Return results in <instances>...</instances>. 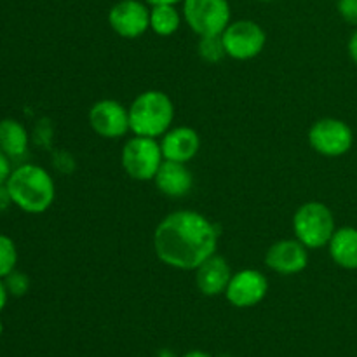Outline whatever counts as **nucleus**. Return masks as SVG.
Wrapping results in <instances>:
<instances>
[{"label": "nucleus", "mask_w": 357, "mask_h": 357, "mask_svg": "<svg viewBox=\"0 0 357 357\" xmlns=\"http://www.w3.org/2000/svg\"><path fill=\"white\" fill-rule=\"evenodd\" d=\"M220 227L202 213L180 209L164 216L153 232V251L164 265L195 271L216 253Z\"/></svg>", "instance_id": "f257e3e1"}, {"label": "nucleus", "mask_w": 357, "mask_h": 357, "mask_svg": "<svg viewBox=\"0 0 357 357\" xmlns=\"http://www.w3.org/2000/svg\"><path fill=\"white\" fill-rule=\"evenodd\" d=\"M13 204L30 215H40L52 206L56 185L47 169L37 164H21L14 167L7 180Z\"/></svg>", "instance_id": "f03ea898"}, {"label": "nucleus", "mask_w": 357, "mask_h": 357, "mask_svg": "<svg viewBox=\"0 0 357 357\" xmlns=\"http://www.w3.org/2000/svg\"><path fill=\"white\" fill-rule=\"evenodd\" d=\"M129 129L135 136L160 138L174 121V105L166 93L157 89L138 94L129 105Z\"/></svg>", "instance_id": "7ed1b4c3"}, {"label": "nucleus", "mask_w": 357, "mask_h": 357, "mask_svg": "<svg viewBox=\"0 0 357 357\" xmlns=\"http://www.w3.org/2000/svg\"><path fill=\"white\" fill-rule=\"evenodd\" d=\"M335 230L337 225L333 213L319 201L305 202L293 215V232L307 250L326 248Z\"/></svg>", "instance_id": "20e7f679"}, {"label": "nucleus", "mask_w": 357, "mask_h": 357, "mask_svg": "<svg viewBox=\"0 0 357 357\" xmlns=\"http://www.w3.org/2000/svg\"><path fill=\"white\" fill-rule=\"evenodd\" d=\"M121 162L126 174L136 181H150L155 178L164 162L160 143L155 138L132 136L122 146Z\"/></svg>", "instance_id": "39448f33"}, {"label": "nucleus", "mask_w": 357, "mask_h": 357, "mask_svg": "<svg viewBox=\"0 0 357 357\" xmlns=\"http://www.w3.org/2000/svg\"><path fill=\"white\" fill-rule=\"evenodd\" d=\"M181 3L185 23L199 37L222 35L232 21L229 0H183Z\"/></svg>", "instance_id": "423d86ee"}, {"label": "nucleus", "mask_w": 357, "mask_h": 357, "mask_svg": "<svg viewBox=\"0 0 357 357\" xmlns=\"http://www.w3.org/2000/svg\"><path fill=\"white\" fill-rule=\"evenodd\" d=\"M222 40L229 58L248 61V59L257 58L264 51L267 35L257 21L237 20L230 21V24L222 33Z\"/></svg>", "instance_id": "0eeeda50"}, {"label": "nucleus", "mask_w": 357, "mask_h": 357, "mask_svg": "<svg viewBox=\"0 0 357 357\" xmlns=\"http://www.w3.org/2000/svg\"><path fill=\"white\" fill-rule=\"evenodd\" d=\"M309 143L314 152L324 157H342L354 145V132L340 119H319L309 129Z\"/></svg>", "instance_id": "6e6552de"}, {"label": "nucleus", "mask_w": 357, "mask_h": 357, "mask_svg": "<svg viewBox=\"0 0 357 357\" xmlns=\"http://www.w3.org/2000/svg\"><path fill=\"white\" fill-rule=\"evenodd\" d=\"M110 28L122 38H138L150 28V7L142 0H119L108 13Z\"/></svg>", "instance_id": "1a4fd4ad"}, {"label": "nucleus", "mask_w": 357, "mask_h": 357, "mask_svg": "<svg viewBox=\"0 0 357 357\" xmlns=\"http://www.w3.org/2000/svg\"><path fill=\"white\" fill-rule=\"evenodd\" d=\"M89 126L98 136L107 139L122 138L129 129V110L117 100H100L91 107Z\"/></svg>", "instance_id": "9d476101"}, {"label": "nucleus", "mask_w": 357, "mask_h": 357, "mask_svg": "<svg viewBox=\"0 0 357 357\" xmlns=\"http://www.w3.org/2000/svg\"><path fill=\"white\" fill-rule=\"evenodd\" d=\"M268 281L257 268H243L230 278L225 296L234 307H255L267 296Z\"/></svg>", "instance_id": "9b49d317"}, {"label": "nucleus", "mask_w": 357, "mask_h": 357, "mask_svg": "<svg viewBox=\"0 0 357 357\" xmlns=\"http://www.w3.org/2000/svg\"><path fill=\"white\" fill-rule=\"evenodd\" d=\"M265 264L275 274H300L309 265V250L296 237L295 239H281L267 250Z\"/></svg>", "instance_id": "f8f14e48"}, {"label": "nucleus", "mask_w": 357, "mask_h": 357, "mask_svg": "<svg viewBox=\"0 0 357 357\" xmlns=\"http://www.w3.org/2000/svg\"><path fill=\"white\" fill-rule=\"evenodd\" d=\"M159 143L164 160H174V162H190L201 150L199 132L188 126L169 129L166 135L160 136Z\"/></svg>", "instance_id": "ddd939ff"}, {"label": "nucleus", "mask_w": 357, "mask_h": 357, "mask_svg": "<svg viewBox=\"0 0 357 357\" xmlns=\"http://www.w3.org/2000/svg\"><path fill=\"white\" fill-rule=\"evenodd\" d=\"M232 274L229 261L215 253L195 268V284L202 295L218 296L225 293Z\"/></svg>", "instance_id": "4468645a"}, {"label": "nucleus", "mask_w": 357, "mask_h": 357, "mask_svg": "<svg viewBox=\"0 0 357 357\" xmlns=\"http://www.w3.org/2000/svg\"><path fill=\"white\" fill-rule=\"evenodd\" d=\"M153 181H155L157 190L162 195L171 199H181L188 195V192L194 187V174L188 169L187 164L164 160Z\"/></svg>", "instance_id": "2eb2a0df"}, {"label": "nucleus", "mask_w": 357, "mask_h": 357, "mask_svg": "<svg viewBox=\"0 0 357 357\" xmlns=\"http://www.w3.org/2000/svg\"><path fill=\"white\" fill-rule=\"evenodd\" d=\"M328 251L338 267L345 271H357V229L342 227L335 230L333 237L328 243Z\"/></svg>", "instance_id": "dca6fc26"}, {"label": "nucleus", "mask_w": 357, "mask_h": 357, "mask_svg": "<svg viewBox=\"0 0 357 357\" xmlns=\"http://www.w3.org/2000/svg\"><path fill=\"white\" fill-rule=\"evenodd\" d=\"M30 136L26 128L16 119H2L0 121V150L10 160L21 159L26 153Z\"/></svg>", "instance_id": "f3484780"}, {"label": "nucleus", "mask_w": 357, "mask_h": 357, "mask_svg": "<svg viewBox=\"0 0 357 357\" xmlns=\"http://www.w3.org/2000/svg\"><path fill=\"white\" fill-rule=\"evenodd\" d=\"M183 14L174 3H159L150 7V30L159 37H171L178 31Z\"/></svg>", "instance_id": "a211bd4d"}, {"label": "nucleus", "mask_w": 357, "mask_h": 357, "mask_svg": "<svg viewBox=\"0 0 357 357\" xmlns=\"http://www.w3.org/2000/svg\"><path fill=\"white\" fill-rule=\"evenodd\" d=\"M197 52L202 61L206 63H218L227 56L225 45H223L222 35H206L199 37Z\"/></svg>", "instance_id": "6ab92c4d"}, {"label": "nucleus", "mask_w": 357, "mask_h": 357, "mask_svg": "<svg viewBox=\"0 0 357 357\" xmlns=\"http://www.w3.org/2000/svg\"><path fill=\"white\" fill-rule=\"evenodd\" d=\"M17 248L14 241L6 234H0V279L16 271Z\"/></svg>", "instance_id": "aec40b11"}, {"label": "nucleus", "mask_w": 357, "mask_h": 357, "mask_svg": "<svg viewBox=\"0 0 357 357\" xmlns=\"http://www.w3.org/2000/svg\"><path fill=\"white\" fill-rule=\"evenodd\" d=\"M3 284H6L7 293L10 296H17L20 298V296L26 295L28 289H30V278L24 272L13 271L9 275L3 278Z\"/></svg>", "instance_id": "412c9836"}, {"label": "nucleus", "mask_w": 357, "mask_h": 357, "mask_svg": "<svg viewBox=\"0 0 357 357\" xmlns=\"http://www.w3.org/2000/svg\"><path fill=\"white\" fill-rule=\"evenodd\" d=\"M337 9L345 23L357 28V0H338Z\"/></svg>", "instance_id": "4be33fe9"}, {"label": "nucleus", "mask_w": 357, "mask_h": 357, "mask_svg": "<svg viewBox=\"0 0 357 357\" xmlns=\"http://www.w3.org/2000/svg\"><path fill=\"white\" fill-rule=\"evenodd\" d=\"M10 173H13V166H10V159L6 153L0 150V185L7 183Z\"/></svg>", "instance_id": "5701e85b"}, {"label": "nucleus", "mask_w": 357, "mask_h": 357, "mask_svg": "<svg viewBox=\"0 0 357 357\" xmlns=\"http://www.w3.org/2000/svg\"><path fill=\"white\" fill-rule=\"evenodd\" d=\"M13 204V199H10L9 188L7 185H0V213H3L6 209H9V206Z\"/></svg>", "instance_id": "b1692460"}, {"label": "nucleus", "mask_w": 357, "mask_h": 357, "mask_svg": "<svg viewBox=\"0 0 357 357\" xmlns=\"http://www.w3.org/2000/svg\"><path fill=\"white\" fill-rule=\"evenodd\" d=\"M347 49H349V56H351V59L356 63V66H357V28H356L354 33L351 35V38H349Z\"/></svg>", "instance_id": "393cba45"}, {"label": "nucleus", "mask_w": 357, "mask_h": 357, "mask_svg": "<svg viewBox=\"0 0 357 357\" xmlns=\"http://www.w3.org/2000/svg\"><path fill=\"white\" fill-rule=\"evenodd\" d=\"M7 298H9V293H7L6 284H3V279H0V312L6 309Z\"/></svg>", "instance_id": "a878e982"}, {"label": "nucleus", "mask_w": 357, "mask_h": 357, "mask_svg": "<svg viewBox=\"0 0 357 357\" xmlns=\"http://www.w3.org/2000/svg\"><path fill=\"white\" fill-rule=\"evenodd\" d=\"M145 2L150 3V6H159V3H174L176 6V3L183 2V0H145Z\"/></svg>", "instance_id": "bb28decb"}, {"label": "nucleus", "mask_w": 357, "mask_h": 357, "mask_svg": "<svg viewBox=\"0 0 357 357\" xmlns=\"http://www.w3.org/2000/svg\"><path fill=\"white\" fill-rule=\"evenodd\" d=\"M183 357H211V356L206 354V352H202V351H190V352H187Z\"/></svg>", "instance_id": "cd10ccee"}, {"label": "nucleus", "mask_w": 357, "mask_h": 357, "mask_svg": "<svg viewBox=\"0 0 357 357\" xmlns=\"http://www.w3.org/2000/svg\"><path fill=\"white\" fill-rule=\"evenodd\" d=\"M159 357H176V356H174L171 351H160Z\"/></svg>", "instance_id": "c85d7f7f"}, {"label": "nucleus", "mask_w": 357, "mask_h": 357, "mask_svg": "<svg viewBox=\"0 0 357 357\" xmlns=\"http://www.w3.org/2000/svg\"><path fill=\"white\" fill-rule=\"evenodd\" d=\"M2 331H3V324H2V321H0V335H2Z\"/></svg>", "instance_id": "c756f323"}, {"label": "nucleus", "mask_w": 357, "mask_h": 357, "mask_svg": "<svg viewBox=\"0 0 357 357\" xmlns=\"http://www.w3.org/2000/svg\"><path fill=\"white\" fill-rule=\"evenodd\" d=\"M260 2H274V0H260Z\"/></svg>", "instance_id": "7c9ffc66"}]
</instances>
